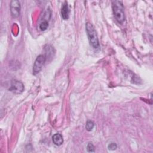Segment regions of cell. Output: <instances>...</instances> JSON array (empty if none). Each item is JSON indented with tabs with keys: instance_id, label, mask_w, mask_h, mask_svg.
I'll return each mask as SVG.
<instances>
[{
	"instance_id": "obj_9",
	"label": "cell",
	"mask_w": 153,
	"mask_h": 153,
	"mask_svg": "<svg viewBox=\"0 0 153 153\" xmlns=\"http://www.w3.org/2000/svg\"><path fill=\"white\" fill-rule=\"evenodd\" d=\"M93 127H94V123L92 121L88 120L86 123V124H85L86 130L87 131H91L93 130Z\"/></svg>"
},
{
	"instance_id": "obj_1",
	"label": "cell",
	"mask_w": 153,
	"mask_h": 153,
	"mask_svg": "<svg viewBox=\"0 0 153 153\" xmlns=\"http://www.w3.org/2000/svg\"><path fill=\"white\" fill-rule=\"evenodd\" d=\"M112 11L116 20L119 23H122L125 20L124 7L121 1H114L112 2Z\"/></svg>"
},
{
	"instance_id": "obj_5",
	"label": "cell",
	"mask_w": 153,
	"mask_h": 153,
	"mask_svg": "<svg viewBox=\"0 0 153 153\" xmlns=\"http://www.w3.org/2000/svg\"><path fill=\"white\" fill-rule=\"evenodd\" d=\"M10 11L13 17H17L20 15V4L19 1L13 0L10 3Z\"/></svg>"
},
{
	"instance_id": "obj_10",
	"label": "cell",
	"mask_w": 153,
	"mask_h": 153,
	"mask_svg": "<svg viewBox=\"0 0 153 153\" xmlns=\"http://www.w3.org/2000/svg\"><path fill=\"white\" fill-rule=\"evenodd\" d=\"M87 151L88 152H94L95 151L94 146L92 143L90 142L88 143V145L87 146Z\"/></svg>"
},
{
	"instance_id": "obj_7",
	"label": "cell",
	"mask_w": 153,
	"mask_h": 153,
	"mask_svg": "<svg viewBox=\"0 0 153 153\" xmlns=\"http://www.w3.org/2000/svg\"><path fill=\"white\" fill-rule=\"evenodd\" d=\"M52 140L53 143L57 146H60L63 143V136L59 133L54 134L52 137Z\"/></svg>"
},
{
	"instance_id": "obj_11",
	"label": "cell",
	"mask_w": 153,
	"mask_h": 153,
	"mask_svg": "<svg viewBox=\"0 0 153 153\" xmlns=\"http://www.w3.org/2000/svg\"><path fill=\"white\" fill-rule=\"evenodd\" d=\"M117 148V145L114 142H111L108 145V148L109 150H111V151H114L115 149H116Z\"/></svg>"
},
{
	"instance_id": "obj_4",
	"label": "cell",
	"mask_w": 153,
	"mask_h": 153,
	"mask_svg": "<svg viewBox=\"0 0 153 153\" xmlns=\"http://www.w3.org/2000/svg\"><path fill=\"white\" fill-rule=\"evenodd\" d=\"M9 90L15 94H20L24 90V85L19 81L13 79L11 82Z\"/></svg>"
},
{
	"instance_id": "obj_2",
	"label": "cell",
	"mask_w": 153,
	"mask_h": 153,
	"mask_svg": "<svg viewBox=\"0 0 153 153\" xmlns=\"http://www.w3.org/2000/svg\"><path fill=\"white\" fill-rule=\"evenodd\" d=\"M85 28L90 45L95 49L98 48L99 47V39L93 25L91 23L87 22L85 25Z\"/></svg>"
},
{
	"instance_id": "obj_8",
	"label": "cell",
	"mask_w": 153,
	"mask_h": 153,
	"mask_svg": "<svg viewBox=\"0 0 153 153\" xmlns=\"http://www.w3.org/2000/svg\"><path fill=\"white\" fill-rule=\"evenodd\" d=\"M48 22L47 20H44L42 22H41L39 26V27L41 31L45 30L48 28Z\"/></svg>"
},
{
	"instance_id": "obj_6",
	"label": "cell",
	"mask_w": 153,
	"mask_h": 153,
	"mask_svg": "<svg viewBox=\"0 0 153 153\" xmlns=\"http://www.w3.org/2000/svg\"><path fill=\"white\" fill-rule=\"evenodd\" d=\"M69 10L67 2H65L62 5L61 9V16L63 20H67L69 18Z\"/></svg>"
},
{
	"instance_id": "obj_3",
	"label": "cell",
	"mask_w": 153,
	"mask_h": 153,
	"mask_svg": "<svg viewBox=\"0 0 153 153\" xmlns=\"http://www.w3.org/2000/svg\"><path fill=\"white\" fill-rule=\"evenodd\" d=\"M45 60H46V57L45 55L40 54L36 57L33 66L32 71H33V75H36L41 71L43 65L45 62Z\"/></svg>"
}]
</instances>
